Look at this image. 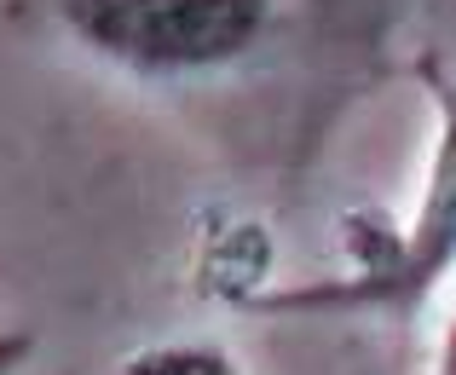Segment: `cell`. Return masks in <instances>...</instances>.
<instances>
[{
	"instance_id": "6da1fadb",
	"label": "cell",
	"mask_w": 456,
	"mask_h": 375,
	"mask_svg": "<svg viewBox=\"0 0 456 375\" xmlns=\"http://www.w3.org/2000/svg\"><path fill=\"white\" fill-rule=\"evenodd\" d=\"M416 81L434 93L439 139L428 162L422 202L404 225L381 214H346V277H318L295 289H260L248 312H393L422 318L434 289L456 272V81L434 53L416 58Z\"/></svg>"
},
{
	"instance_id": "7a4b0ae2",
	"label": "cell",
	"mask_w": 456,
	"mask_h": 375,
	"mask_svg": "<svg viewBox=\"0 0 456 375\" xmlns=\"http://www.w3.org/2000/svg\"><path fill=\"white\" fill-rule=\"evenodd\" d=\"M69 41L127 76H208L260 46L272 0H46Z\"/></svg>"
},
{
	"instance_id": "3957f363",
	"label": "cell",
	"mask_w": 456,
	"mask_h": 375,
	"mask_svg": "<svg viewBox=\"0 0 456 375\" xmlns=\"http://www.w3.org/2000/svg\"><path fill=\"white\" fill-rule=\"evenodd\" d=\"M122 375H237V358L220 346H151L127 358Z\"/></svg>"
},
{
	"instance_id": "277c9868",
	"label": "cell",
	"mask_w": 456,
	"mask_h": 375,
	"mask_svg": "<svg viewBox=\"0 0 456 375\" xmlns=\"http://www.w3.org/2000/svg\"><path fill=\"white\" fill-rule=\"evenodd\" d=\"M35 335L29 330H12V335H0V375H23V364L35 358Z\"/></svg>"
},
{
	"instance_id": "5b68a950",
	"label": "cell",
	"mask_w": 456,
	"mask_h": 375,
	"mask_svg": "<svg viewBox=\"0 0 456 375\" xmlns=\"http://www.w3.org/2000/svg\"><path fill=\"white\" fill-rule=\"evenodd\" d=\"M434 375H456V318L445 323V341H439V364H434Z\"/></svg>"
}]
</instances>
